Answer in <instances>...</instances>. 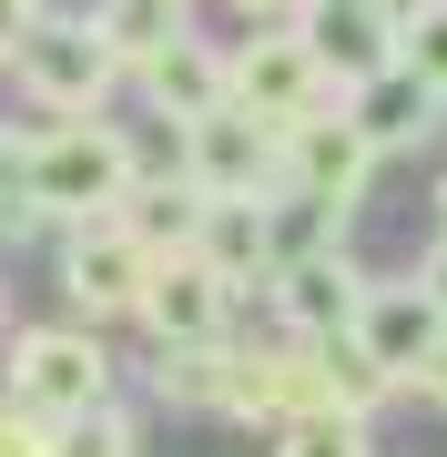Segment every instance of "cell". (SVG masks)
<instances>
[{
    "label": "cell",
    "mask_w": 447,
    "mask_h": 457,
    "mask_svg": "<svg viewBox=\"0 0 447 457\" xmlns=\"http://www.w3.org/2000/svg\"><path fill=\"white\" fill-rule=\"evenodd\" d=\"M133 173L143 163L112 122H41L31 153H21V204L41 224H102V213H122Z\"/></svg>",
    "instance_id": "6da1fadb"
},
{
    "label": "cell",
    "mask_w": 447,
    "mask_h": 457,
    "mask_svg": "<svg viewBox=\"0 0 447 457\" xmlns=\"http://www.w3.org/2000/svg\"><path fill=\"white\" fill-rule=\"evenodd\" d=\"M0 396H21L31 417H82V407H112V356H102L92 326H11L0 345Z\"/></svg>",
    "instance_id": "7a4b0ae2"
},
{
    "label": "cell",
    "mask_w": 447,
    "mask_h": 457,
    "mask_svg": "<svg viewBox=\"0 0 447 457\" xmlns=\"http://www.w3.org/2000/svg\"><path fill=\"white\" fill-rule=\"evenodd\" d=\"M224 112L265 122L275 143H285L295 122L335 112V82L315 71V51H305L295 31H254V41H234V51H224Z\"/></svg>",
    "instance_id": "3957f363"
},
{
    "label": "cell",
    "mask_w": 447,
    "mask_h": 457,
    "mask_svg": "<svg viewBox=\"0 0 447 457\" xmlns=\"http://www.w3.org/2000/svg\"><path fill=\"white\" fill-rule=\"evenodd\" d=\"M11 71H21V92H31L51 122H102V102L122 82V62L102 51V31L92 21H62V11H41V31L21 41Z\"/></svg>",
    "instance_id": "277c9868"
},
{
    "label": "cell",
    "mask_w": 447,
    "mask_h": 457,
    "mask_svg": "<svg viewBox=\"0 0 447 457\" xmlns=\"http://www.w3.org/2000/svg\"><path fill=\"white\" fill-rule=\"evenodd\" d=\"M265 366H275V427L285 417H356L366 427V417L386 407V376L366 366L346 336H326V345H295V336H285V345H265Z\"/></svg>",
    "instance_id": "5b68a950"
},
{
    "label": "cell",
    "mask_w": 447,
    "mask_h": 457,
    "mask_svg": "<svg viewBox=\"0 0 447 457\" xmlns=\"http://www.w3.org/2000/svg\"><path fill=\"white\" fill-rule=\"evenodd\" d=\"M183 173L203 204H285V143L244 112H214L183 132Z\"/></svg>",
    "instance_id": "8992f818"
},
{
    "label": "cell",
    "mask_w": 447,
    "mask_h": 457,
    "mask_svg": "<svg viewBox=\"0 0 447 457\" xmlns=\"http://www.w3.org/2000/svg\"><path fill=\"white\" fill-rule=\"evenodd\" d=\"M265 295H275V326L295 336V345H326V336L356 326V305H366V264H356L346 245H295V254L265 275Z\"/></svg>",
    "instance_id": "52a82bcc"
},
{
    "label": "cell",
    "mask_w": 447,
    "mask_h": 457,
    "mask_svg": "<svg viewBox=\"0 0 447 457\" xmlns=\"http://www.w3.org/2000/svg\"><path fill=\"white\" fill-rule=\"evenodd\" d=\"M133 326L163 345V356H173V345H224V336H234V285H224L194 245H183V254H153Z\"/></svg>",
    "instance_id": "ba28073f"
},
{
    "label": "cell",
    "mask_w": 447,
    "mask_h": 457,
    "mask_svg": "<svg viewBox=\"0 0 447 457\" xmlns=\"http://www.w3.org/2000/svg\"><path fill=\"white\" fill-rule=\"evenodd\" d=\"M295 41L315 51V71L346 102L356 82H377L397 62V0H295Z\"/></svg>",
    "instance_id": "9c48e42d"
},
{
    "label": "cell",
    "mask_w": 447,
    "mask_h": 457,
    "mask_svg": "<svg viewBox=\"0 0 447 457\" xmlns=\"http://www.w3.org/2000/svg\"><path fill=\"white\" fill-rule=\"evenodd\" d=\"M143 275H153V245H143L133 224H112V213L62 234V295L82 315H133L143 305Z\"/></svg>",
    "instance_id": "30bf717a"
},
{
    "label": "cell",
    "mask_w": 447,
    "mask_h": 457,
    "mask_svg": "<svg viewBox=\"0 0 447 457\" xmlns=\"http://www.w3.org/2000/svg\"><path fill=\"white\" fill-rule=\"evenodd\" d=\"M437 336H447V315H437L407 275H397V285H366V305H356V326H346V345L386 376V386H417V366L437 356Z\"/></svg>",
    "instance_id": "8fae6325"
},
{
    "label": "cell",
    "mask_w": 447,
    "mask_h": 457,
    "mask_svg": "<svg viewBox=\"0 0 447 457\" xmlns=\"http://www.w3.org/2000/svg\"><path fill=\"white\" fill-rule=\"evenodd\" d=\"M366 173H377V153H366V132H356L346 112H315V122L285 132V194L346 213V204L366 194Z\"/></svg>",
    "instance_id": "7c38bea8"
},
{
    "label": "cell",
    "mask_w": 447,
    "mask_h": 457,
    "mask_svg": "<svg viewBox=\"0 0 447 457\" xmlns=\"http://www.w3.org/2000/svg\"><path fill=\"white\" fill-rule=\"evenodd\" d=\"M335 112H346V122L366 132V153H377V163H386V153H417V143H437L447 102H437L427 82H417V71H397V62H386L377 82H356L346 102H335Z\"/></svg>",
    "instance_id": "4fadbf2b"
},
{
    "label": "cell",
    "mask_w": 447,
    "mask_h": 457,
    "mask_svg": "<svg viewBox=\"0 0 447 457\" xmlns=\"http://www.w3.org/2000/svg\"><path fill=\"white\" fill-rule=\"evenodd\" d=\"M143 102H153V122H173V132H194V122H214L224 112V51L214 41H173V51H153V62L133 71Z\"/></svg>",
    "instance_id": "5bb4252c"
},
{
    "label": "cell",
    "mask_w": 447,
    "mask_h": 457,
    "mask_svg": "<svg viewBox=\"0 0 447 457\" xmlns=\"http://www.w3.org/2000/svg\"><path fill=\"white\" fill-rule=\"evenodd\" d=\"M194 254L214 264V275H224L234 295H244V285H265L275 264H285V224H275V204H203Z\"/></svg>",
    "instance_id": "9a60e30c"
},
{
    "label": "cell",
    "mask_w": 447,
    "mask_h": 457,
    "mask_svg": "<svg viewBox=\"0 0 447 457\" xmlns=\"http://www.w3.org/2000/svg\"><path fill=\"white\" fill-rule=\"evenodd\" d=\"M92 31H102V51H112L122 71H143L153 51H173V41H194V0H92Z\"/></svg>",
    "instance_id": "2e32d148"
},
{
    "label": "cell",
    "mask_w": 447,
    "mask_h": 457,
    "mask_svg": "<svg viewBox=\"0 0 447 457\" xmlns=\"http://www.w3.org/2000/svg\"><path fill=\"white\" fill-rule=\"evenodd\" d=\"M112 224H133L153 254H183V245L203 234V194H194V173H183V163H173V173H133V194H122Z\"/></svg>",
    "instance_id": "e0dca14e"
},
{
    "label": "cell",
    "mask_w": 447,
    "mask_h": 457,
    "mask_svg": "<svg viewBox=\"0 0 447 457\" xmlns=\"http://www.w3.org/2000/svg\"><path fill=\"white\" fill-rule=\"evenodd\" d=\"M397 71H417L447 102V0H407L397 11Z\"/></svg>",
    "instance_id": "ac0fdd59"
},
{
    "label": "cell",
    "mask_w": 447,
    "mask_h": 457,
    "mask_svg": "<svg viewBox=\"0 0 447 457\" xmlns=\"http://www.w3.org/2000/svg\"><path fill=\"white\" fill-rule=\"evenodd\" d=\"M51 457H143V427H133V407H82L51 427Z\"/></svg>",
    "instance_id": "d6986e66"
},
{
    "label": "cell",
    "mask_w": 447,
    "mask_h": 457,
    "mask_svg": "<svg viewBox=\"0 0 447 457\" xmlns=\"http://www.w3.org/2000/svg\"><path fill=\"white\" fill-rule=\"evenodd\" d=\"M275 457H377L356 417H285L275 427Z\"/></svg>",
    "instance_id": "ffe728a7"
},
{
    "label": "cell",
    "mask_w": 447,
    "mask_h": 457,
    "mask_svg": "<svg viewBox=\"0 0 447 457\" xmlns=\"http://www.w3.org/2000/svg\"><path fill=\"white\" fill-rule=\"evenodd\" d=\"M0 457H51V417H31L21 396H0Z\"/></svg>",
    "instance_id": "44dd1931"
},
{
    "label": "cell",
    "mask_w": 447,
    "mask_h": 457,
    "mask_svg": "<svg viewBox=\"0 0 447 457\" xmlns=\"http://www.w3.org/2000/svg\"><path fill=\"white\" fill-rule=\"evenodd\" d=\"M41 31V0H0V71L21 62V41Z\"/></svg>",
    "instance_id": "7402d4cb"
},
{
    "label": "cell",
    "mask_w": 447,
    "mask_h": 457,
    "mask_svg": "<svg viewBox=\"0 0 447 457\" xmlns=\"http://www.w3.org/2000/svg\"><path fill=\"white\" fill-rule=\"evenodd\" d=\"M407 285H417V295H427V305L447 315V224H437V245L417 254V275H407Z\"/></svg>",
    "instance_id": "603a6c76"
},
{
    "label": "cell",
    "mask_w": 447,
    "mask_h": 457,
    "mask_svg": "<svg viewBox=\"0 0 447 457\" xmlns=\"http://www.w3.org/2000/svg\"><path fill=\"white\" fill-rule=\"evenodd\" d=\"M417 396H427V407L447 417V336H437V356H427V366H417Z\"/></svg>",
    "instance_id": "cb8c5ba5"
},
{
    "label": "cell",
    "mask_w": 447,
    "mask_h": 457,
    "mask_svg": "<svg viewBox=\"0 0 447 457\" xmlns=\"http://www.w3.org/2000/svg\"><path fill=\"white\" fill-rule=\"evenodd\" d=\"M234 11H254V21H275V11H295V0H234Z\"/></svg>",
    "instance_id": "d4e9b609"
},
{
    "label": "cell",
    "mask_w": 447,
    "mask_h": 457,
    "mask_svg": "<svg viewBox=\"0 0 447 457\" xmlns=\"http://www.w3.org/2000/svg\"><path fill=\"white\" fill-rule=\"evenodd\" d=\"M0 345H11V275H0Z\"/></svg>",
    "instance_id": "484cf974"
},
{
    "label": "cell",
    "mask_w": 447,
    "mask_h": 457,
    "mask_svg": "<svg viewBox=\"0 0 447 457\" xmlns=\"http://www.w3.org/2000/svg\"><path fill=\"white\" fill-rule=\"evenodd\" d=\"M437 224H447V173H437Z\"/></svg>",
    "instance_id": "4316f807"
}]
</instances>
